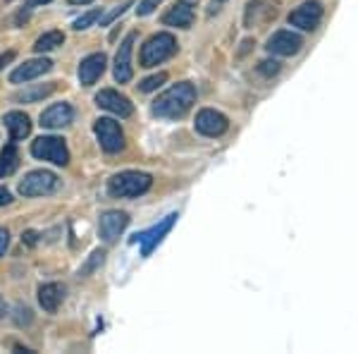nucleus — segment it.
<instances>
[{
    "mask_svg": "<svg viewBox=\"0 0 358 354\" xmlns=\"http://www.w3.org/2000/svg\"><path fill=\"white\" fill-rule=\"evenodd\" d=\"M322 15H325V8L320 0H306L289 15V25L301 29V32H313L322 22Z\"/></svg>",
    "mask_w": 358,
    "mask_h": 354,
    "instance_id": "nucleus-10",
    "label": "nucleus"
},
{
    "mask_svg": "<svg viewBox=\"0 0 358 354\" xmlns=\"http://www.w3.org/2000/svg\"><path fill=\"white\" fill-rule=\"evenodd\" d=\"M194 103H196V86L192 82H177L155 98L151 113L160 120H179L194 108Z\"/></svg>",
    "mask_w": 358,
    "mask_h": 354,
    "instance_id": "nucleus-1",
    "label": "nucleus"
},
{
    "mask_svg": "<svg viewBox=\"0 0 358 354\" xmlns=\"http://www.w3.org/2000/svg\"><path fill=\"white\" fill-rule=\"evenodd\" d=\"M57 187H60V177H57L55 172L31 170L24 175L17 191L29 199V196H48V194H53V191H57Z\"/></svg>",
    "mask_w": 358,
    "mask_h": 354,
    "instance_id": "nucleus-5",
    "label": "nucleus"
},
{
    "mask_svg": "<svg viewBox=\"0 0 358 354\" xmlns=\"http://www.w3.org/2000/svg\"><path fill=\"white\" fill-rule=\"evenodd\" d=\"M96 106L101 110H108V113L117 115V118H131V113H134V103L129 101L124 94H120V91L115 89H101L96 94Z\"/></svg>",
    "mask_w": 358,
    "mask_h": 354,
    "instance_id": "nucleus-12",
    "label": "nucleus"
},
{
    "mask_svg": "<svg viewBox=\"0 0 358 354\" xmlns=\"http://www.w3.org/2000/svg\"><path fill=\"white\" fill-rule=\"evenodd\" d=\"M167 82V72H158V74H153V77H146L141 84H138V91L141 94H151V91L155 89H160Z\"/></svg>",
    "mask_w": 358,
    "mask_h": 354,
    "instance_id": "nucleus-27",
    "label": "nucleus"
},
{
    "mask_svg": "<svg viewBox=\"0 0 358 354\" xmlns=\"http://www.w3.org/2000/svg\"><path fill=\"white\" fill-rule=\"evenodd\" d=\"M103 261H106V249H96V252H91V257L86 259V264L79 268V278L94 275V273L103 266Z\"/></svg>",
    "mask_w": 358,
    "mask_h": 354,
    "instance_id": "nucleus-24",
    "label": "nucleus"
},
{
    "mask_svg": "<svg viewBox=\"0 0 358 354\" xmlns=\"http://www.w3.org/2000/svg\"><path fill=\"white\" fill-rule=\"evenodd\" d=\"M153 187V177L141 170H122L108 179V194L113 199H136Z\"/></svg>",
    "mask_w": 358,
    "mask_h": 354,
    "instance_id": "nucleus-2",
    "label": "nucleus"
},
{
    "mask_svg": "<svg viewBox=\"0 0 358 354\" xmlns=\"http://www.w3.org/2000/svg\"><path fill=\"white\" fill-rule=\"evenodd\" d=\"M177 213H170V216H165L160 223H155L153 228H148V230H143V232H136L134 237H131V245H141V257H151L153 254V249H158L160 242L165 240L167 235H170V230L175 228V223H177Z\"/></svg>",
    "mask_w": 358,
    "mask_h": 354,
    "instance_id": "nucleus-6",
    "label": "nucleus"
},
{
    "mask_svg": "<svg viewBox=\"0 0 358 354\" xmlns=\"http://www.w3.org/2000/svg\"><path fill=\"white\" fill-rule=\"evenodd\" d=\"M8 304H5V299H3V294H0V321H3L5 316H8Z\"/></svg>",
    "mask_w": 358,
    "mask_h": 354,
    "instance_id": "nucleus-36",
    "label": "nucleus"
},
{
    "mask_svg": "<svg viewBox=\"0 0 358 354\" xmlns=\"http://www.w3.org/2000/svg\"><path fill=\"white\" fill-rule=\"evenodd\" d=\"M131 5H134V0H124V3L115 5V8L108 15H101V27H108V25H113L115 20H120V17H122L127 10L131 8Z\"/></svg>",
    "mask_w": 358,
    "mask_h": 354,
    "instance_id": "nucleus-26",
    "label": "nucleus"
},
{
    "mask_svg": "<svg viewBox=\"0 0 358 354\" xmlns=\"http://www.w3.org/2000/svg\"><path fill=\"white\" fill-rule=\"evenodd\" d=\"M53 0H27V8H41V5H48Z\"/></svg>",
    "mask_w": 358,
    "mask_h": 354,
    "instance_id": "nucleus-35",
    "label": "nucleus"
},
{
    "mask_svg": "<svg viewBox=\"0 0 358 354\" xmlns=\"http://www.w3.org/2000/svg\"><path fill=\"white\" fill-rule=\"evenodd\" d=\"M74 120V108L69 103H53L41 113V127L43 130H62V127L72 125Z\"/></svg>",
    "mask_w": 358,
    "mask_h": 354,
    "instance_id": "nucleus-16",
    "label": "nucleus"
},
{
    "mask_svg": "<svg viewBox=\"0 0 358 354\" xmlns=\"http://www.w3.org/2000/svg\"><path fill=\"white\" fill-rule=\"evenodd\" d=\"M127 225H129V213L110 208V211L101 213V218H98V237H101L106 245H113V242H117V237L127 230Z\"/></svg>",
    "mask_w": 358,
    "mask_h": 354,
    "instance_id": "nucleus-8",
    "label": "nucleus"
},
{
    "mask_svg": "<svg viewBox=\"0 0 358 354\" xmlns=\"http://www.w3.org/2000/svg\"><path fill=\"white\" fill-rule=\"evenodd\" d=\"M224 0H210V10H208V15H217L222 10Z\"/></svg>",
    "mask_w": 358,
    "mask_h": 354,
    "instance_id": "nucleus-34",
    "label": "nucleus"
},
{
    "mask_svg": "<svg viewBox=\"0 0 358 354\" xmlns=\"http://www.w3.org/2000/svg\"><path fill=\"white\" fill-rule=\"evenodd\" d=\"M277 17V0H251L246 8V27H258Z\"/></svg>",
    "mask_w": 358,
    "mask_h": 354,
    "instance_id": "nucleus-17",
    "label": "nucleus"
},
{
    "mask_svg": "<svg viewBox=\"0 0 358 354\" xmlns=\"http://www.w3.org/2000/svg\"><path fill=\"white\" fill-rule=\"evenodd\" d=\"M15 50H8V53H3V55H0V69H3L5 65H10V62H13L15 60Z\"/></svg>",
    "mask_w": 358,
    "mask_h": 354,
    "instance_id": "nucleus-33",
    "label": "nucleus"
},
{
    "mask_svg": "<svg viewBox=\"0 0 358 354\" xmlns=\"http://www.w3.org/2000/svg\"><path fill=\"white\" fill-rule=\"evenodd\" d=\"M258 72L265 74V77H273V74L280 72V62H277V60H265V62L258 65Z\"/></svg>",
    "mask_w": 358,
    "mask_h": 354,
    "instance_id": "nucleus-30",
    "label": "nucleus"
},
{
    "mask_svg": "<svg viewBox=\"0 0 358 354\" xmlns=\"http://www.w3.org/2000/svg\"><path fill=\"white\" fill-rule=\"evenodd\" d=\"M31 321H34L31 309H29V306H17V316H15L17 326H29Z\"/></svg>",
    "mask_w": 358,
    "mask_h": 354,
    "instance_id": "nucleus-29",
    "label": "nucleus"
},
{
    "mask_svg": "<svg viewBox=\"0 0 358 354\" xmlns=\"http://www.w3.org/2000/svg\"><path fill=\"white\" fill-rule=\"evenodd\" d=\"M303 46V39L299 36L296 32H289V29H282V32H275L273 36L268 39V53L273 55H282V57H289L296 55Z\"/></svg>",
    "mask_w": 358,
    "mask_h": 354,
    "instance_id": "nucleus-13",
    "label": "nucleus"
},
{
    "mask_svg": "<svg viewBox=\"0 0 358 354\" xmlns=\"http://www.w3.org/2000/svg\"><path fill=\"white\" fill-rule=\"evenodd\" d=\"M177 53V39L170 32H158L151 39H146V43L141 46L138 53V65L141 67H158L165 60H170Z\"/></svg>",
    "mask_w": 358,
    "mask_h": 354,
    "instance_id": "nucleus-3",
    "label": "nucleus"
},
{
    "mask_svg": "<svg viewBox=\"0 0 358 354\" xmlns=\"http://www.w3.org/2000/svg\"><path fill=\"white\" fill-rule=\"evenodd\" d=\"M13 201V194H10L8 187H0V206H8Z\"/></svg>",
    "mask_w": 358,
    "mask_h": 354,
    "instance_id": "nucleus-32",
    "label": "nucleus"
},
{
    "mask_svg": "<svg viewBox=\"0 0 358 354\" xmlns=\"http://www.w3.org/2000/svg\"><path fill=\"white\" fill-rule=\"evenodd\" d=\"M163 3V0H141L138 3V8H136V15L138 17H148V15H153L155 13V8Z\"/></svg>",
    "mask_w": 358,
    "mask_h": 354,
    "instance_id": "nucleus-28",
    "label": "nucleus"
},
{
    "mask_svg": "<svg viewBox=\"0 0 358 354\" xmlns=\"http://www.w3.org/2000/svg\"><path fill=\"white\" fill-rule=\"evenodd\" d=\"M62 43H65V34L53 29V32H45L34 41V50H36V53H50V50L60 48Z\"/></svg>",
    "mask_w": 358,
    "mask_h": 354,
    "instance_id": "nucleus-23",
    "label": "nucleus"
},
{
    "mask_svg": "<svg viewBox=\"0 0 358 354\" xmlns=\"http://www.w3.org/2000/svg\"><path fill=\"white\" fill-rule=\"evenodd\" d=\"M94 135L106 154H120L127 147L122 127L115 123L113 118H98L94 123Z\"/></svg>",
    "mask_w": 358,
    "mask_h": 354,
    "instance_id": "nucleus-7",
    "label": "nucleus"
},
{
    "mask_svg": "<svg viewBox=\"0 0 358 354\" xmlns=\"http://www.w3.org/2000/svg\"><path fill=\"white\" fill-rule=\"evenodd\" d=\"M165 27H177V29H189L194 25V5L189 0H177L170 10L163 15Z\"/></svg>",
    "mask_w": 358,
    "mask_h": 354,
    "instance_id": "nucleus-18",
    "label": "nucleus"
},
{
    "mask_svg": "<svg viewBox=\"0 0 358 354\" xmlns=\"http://www.w3.org/2000/svg\"><path fill=\"white\" fill-rule=\"evenodd\" d=\"M106 65H108V55L106 53H91L86 55L82 62H79V69H77V77H79V84L82 86H94L101 74L106 72Z\"/></svg>",
    "mask_w": 358,
    "mask_h": 354,
    "instance_id": "nucleus-15",
    "label": "nucleus"
},
{
    "mask_svg": "<svg viewBox=\"0 0 358 354\" xmlns=\"http://www.w3.org/2000/svg\"><path fill=\"white\" fill-rule=\"evenodd\" d=\"M55 89H57V84H55V82L29 86V89L20 91V94H15V101H17V103H36V101H43V98H48Z\"/></svg>",
    "mask_w": 358,
    "mask_h": 354,
    "instance_id": "nucleus-21",
    "label": "nucleus"
},
{
    "mask_svg": "<svg viewBox=\"0 0 358 354\" xmlns=\"http://www.w3.org/2000/svg\"><path fill=\"white\" fill-rule=\"evenodd\" d=\"M134 43H136V32H129L124 36V41L120 43L117 55H115V82L117 84H129L134 77V67H131V53H134Z\"/></svg>",
    "mask_w": 358,
    "mask_h": 354,
    "instance_id": "nucleus-9",
    "label": "nucleus"
},
{
    "mask_svg": "<svg viewBox=\"0 0 358 354\" xmlns=\"http://www.w3.org/2000/svg\"><path fill=\"white\" fill-rule=\"evenodd\" d=\"M53 69V62L48 57H34V60H27L24 65L15 67L10 72V82L13 84H27V82H34V79L43 77L45 72Z\"/></svg>",
    "mask_w": 358,
    "mask_h": 354,
    "instance_id": "nucleus-14",
    "label": "nucleus"
},
{
    "mask_svg": "<svg viewBox=\"0 0 358 354\" xmlns=\"http://www.w3.org/2000/svg\"><path fill=\"white\" fill-rule=\"evenodd\" d=\"M94 3V0H69V5H89Z\"/></svg>",
    "mask_w": 358,
    "mask_h": 354,
    "instance_id": "nucleus-37",
    "label": "nucleus"
},
{
    "mask_svg": "<svg viewBox=\"0 0 358 354\" xmlns=\"http://www.w3.org/2000/svg\"><path fill=\"white\" fill-rule=\"evenodd\" d=\"M3 123L8 127L13 142H22L24 137L31 135V120H29V115L22 113V110H10V113H5Z\"/></svg>",
    "mask_w": 358,
    "mask_h": 354,
    "instance_id": "nucleus-20",
    "label": "nucleus"
},
{
    "mask_svg": "<svg viewBox=\"0 0 358 354\" xmlns=\"http://www.w3.org/2000/svg\"><path fill=\"white\" fill-rule=\"evenodd\" d=\"M67 290L62 282H45V285L38 287V304L45 313H55L60 309V304L65 301Z\"/></svg>",
    "mask_w": 358,
    "mask_h": 354,
    "instance_id": "nucleus-19",
    "label": "nucleus"
},
{
    "mask_svg": "<svg viewBox=\"0 0 358 354\" xmlns=\"http://www.w3.org/2000/svg\"><path fill=\"white\" fill-rule=\"evenodd\" d=\"M8 247H10V232L5 228H0V257H5Z\"/></svg>",
    "mask_w": 358,
    "mask_h": 354,
    "instance_id": "nucleus-31",
    "label": "nucleus"
},
{
    "mask_svg": "<svg viewBox=\"0 0 358 354\" xmlns=\"http://www.w3.org/2000/svg\"><path fill=\"white\" fill-rule=\"evenodd\" d=\"M17 168H20V151H17L15 144H8L0 151V179L15 175Z\"/></svg>",
    "mask_w": 358,
    "mask_h": 354,
    "instance_id": "nucleus-22",
    "label": "nucleus"
},
{
    "mask_svg": "<svg viewBox=\"0 0 358 354\" xmlns=\"http://www.w3.org/2000/svg\"><path fill=\"white\" fill-rule=\"evenodd\" d=\"M196 132L203 137H222L224 132L229 130V120L227 115H222L220 110H213V108H203L196 113Z\"/></svg>",
    "mask_w": 358,
    "mask_h": 354,
    "instance_id": "nucleus-11",
    "label": "nucleus"
},
{
    "mask_svg": "<svg viewBox=\"0 0 358 354\" xmlns=\"http://www.w3.org/2000/svg\"><path fill=\"white\" fill-rule=\"evenodd\" d=\"M31 156L38 161H48L53 165L69 163V149L62 137H38L31 142Z\"/></svg>",
    "mask_w": 358,
    "mask_h": 354,
    "instance_id": "nucleus-4",
    "label": "nucleus"
},
{
    "mask_svg": "<svg viewBox=\"0 0 358 354\" xmlns=\"http://www.w3.org/2000/svg\"><path fill=\"white\" fill-rule=\"evenodd\" d=\"M101 15H103V10L101 8H96V10H89V13H84L82 17H77V20H74V29H77V32H84V29H89V27H94L98 20H101Z\"/></svg>",
    "mask_w": 358,
    "mask_h": 354,
    "instance_id": "nucleus-25",
    "label": "nucleus"
}]
</instances>
